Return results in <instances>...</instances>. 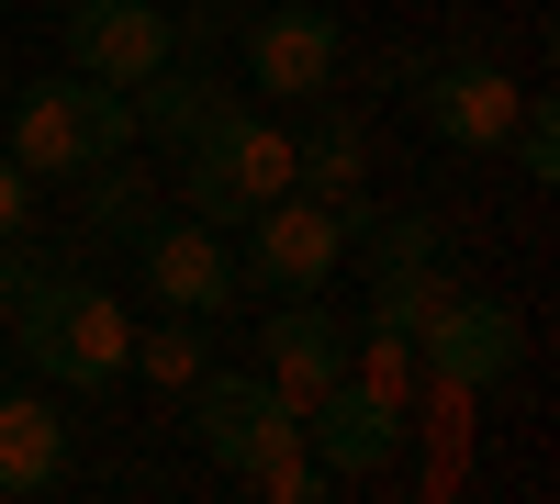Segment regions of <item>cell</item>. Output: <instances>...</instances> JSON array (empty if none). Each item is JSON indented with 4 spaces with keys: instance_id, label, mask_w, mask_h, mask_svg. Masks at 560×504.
Returning a JSON list of instances; mask_svg holds the SVG:
<instances>
[{
    "instance_id": "1",
    "label": "cell",
    "mask_w": 560,
    "mask_h": 504,
    "mask_svg": "<svg viewBox=\"0 0 560 504\" xmlns=\"http://www.w3.org/2000/svg\"><path fill=\"white\" fill-rule=\"evenodd\" d=\"M292 191V134H280L258 102H224L191 146H179V213H202V224H236L258 213V202H280Z\"/></svg>"
},
{
    "instance_id": "2",
    "label": "cell",
    "mask_w": 560,
    "mask_h": 504,
    "mask_svg": "<svg viewBox=\"0 0 560 504\" xmlns=\"http://www.w3.org/2000/svg\"><path fill=\"white\" fill-rule=\"evenodd\" d=\"M12 348H23L57 392H113V382H124V348H135V314H124L102 281L57 269V281L12 314Z\"/></svg>"
},
{
    "instance_id": "3",
    "label": "cell",
    "mask_w": 560,
    "mask_h": 504,
    "mask_svg": "<svg viewBox=\"0 0 560 504\" xmlns=\"http://www.w3.org/2000/svg\"><path fill=\"white\" fill-rule=\"evenodd\" d=\"M124 146H135V90H113V79L57 68V79H34L12 102V157L34 179H79V168H102Z\"/></svg>"
},
{
    "instance_id": "4",
    "label": "cell",
    "mask_w": 560,
    "mask_h": 504,
    "mask_svg": "<svg viewBox=\"0 0 560 504\" xmlns=\"http://www.w3.org/2000/svg\"><path fill=\"white\" fill-rule=\"evenodd\" d=\"M179 403H191L202 460H213V471H236V482H247L258 460H280V448H303V403L280 392L269 371H224V359H213V371L179 392Z\"/></svg>"
},
{
    "instance_id": "5",
    "label": "cell",
    "mask_w": 560,
    "mask_h": 504,
    "mask_svg": "<svg viewBox=\"0 0 560 504\" xmlns=\"http://www.w3.org/2000/svg\"><path fill=\"white\" fill-rule=\"evenodd\" d=\"M303 448L325 482H382L404 460V392L370 371H337L325 392H303Z\"/></svg>"
},
{
    "instance_id": "6",
    "label": "cell",
    "mask_w": 560,
    "mask_h": 504,
    "mask_svg": "<svg viewBox=\"0 0 560 504\" xmlns=\"http://www.w3.org/2000/svg\"><path fill=\"white\" fill-rule=\"evenodd\" d=\"M236 68H247L258 102H314V90H337L348 34H337V12H325V0H269V12H247Z\"/></svg>"
},
{
    "instance_id": "7",
    "label": "cell",
    "mask_w": 560,
    "mask_h": 504,
    "mask_svg": "<svg viewBox=\"0 0 560 504\" xmlns=\"http://www.w3.org/2000/svg\"><path fill=\"white\" fill-rule=\"evenodd\" d=\"M236 269H247V292H325V281H337V269H348V236H337V213H325L314 191H280V202H258L247 224H236Z\"/></svg>"
},
{
    "instance_id": "8",
    "label": "cell",
    "mask_w": 560,
    "mask_h": 504,
    "mask_svg": "<svg viewBox=\"0 0 560 504\" xmlns=\"http://www.w3.org/2000/svg\"><path fill=\"white\" fill-rule=\"evenodd\" d=\"M516 359H527V326L493 292H438L427 326H415V371H438L448 392H493Z\"/></svg>"
},
{
    "instance_id": "9",
    "label": "cell",
    "mask_w": 560,
    "mask_h": 504,
    "mask_svg": "<svg viewBox=\"0 0 560 504\" xmlns=\"http://www.w3.org/2000/svg\"><path fill=\"white\" fill-rule=\"evenodd\" d=\"M135 281H147V303H168V314H224L247 292V269H236V247H224V224L158 213L147 236H135Z\"/></svg>"
},
{
    "instance_id": "10",
    "label": "cell",
    "mask_w": 560,
    "mask_h": 504,
    "mask_svg": "<svg viewBox=\"0 0 560 504\" xmlns=\"http://www.w3.org/2000/svg\"><path fill=\"white\" fill-rule=\"evenodd\" d=\"M168 57H179V23L158 12V0H68V68L79 79L135 90L147 68H168Z\"/></svg>"
},
{
    "instance_id": "11",
    "label": "cell",
    "mask_w": 560,
    "mask_h": 504,
    "mask_svg": "<svg viewBox=\"0 0 560 504\" xmlns=\"http://www.w3.org/2000/svg\"><path fill=\"white\" fill-rule=\"evenodd\" d=\"M415 102H427L438 146H459V157H504V124H516V102H527V90L504 79L493 57H427Z\"/></svg>"
},
{
    "instance_id": "12",
    "label": "cell",
    "mask_w": 560,
    "mask_h": 504,
    "mask_svg": "<svg viewBox=\"0 0 560 504\" xmlns=\"http://www.w3.org/2000/svg\"><path fill=\"white\" fill-rule=\"evenodd\" d=\"M258 371L292 392V403L325 392V382L348 371V326L325 314V292H280V303H269V326H258Z\"/></svg>"
},
{
    "instance_id": "13",
    "label": "cell",
    "mask_w": 560,
    "mask_h": 504,
    "mask_svg": "<svg viewBox=\"0 0 560 504\" xmlns=\"http://www.w3.org/2000/svg\"><path fill=\"white\" fill-rule=\"evenodd\" d=\"M303 124H280L292 134V191H314V202H337V191H359L370 179V124L337 102V90H314V102H292Z\"/></svg>"
},
{
    "instance_id": "14",
    "label": "cell",
    "mask_w": 560,
    "mask_h": 504,
    "mask_svg": "<svg viewBox=\"0 0 560 504\" xmlns=\"http://www.w3.org/2000/svg\"><path fill=\"white\" fill-rule=\"evenodd\" d=\"M213 113H224V79H213V68H179V57H168V68L135 79V134H147V146H168V157L191 146Z\"/></svg>"
},
{
    "instance_id": "15",
    "label": "cell",
    "mask_w": 560,
    "mask_h": 504,
    "mask_svg": "<svg viewBox=\"0 0 560 504\" xmlns=\"http://www.w3.org/2000/svg\"><path fill=\"white\" fill-rule=\"evenodd\" d=\"M68 471V426L45 392H0V493H45Z\"/></svg>"
},
{
    "instance_id": "16",
    "label": "cell",
    "mask_w": 560,
    "mask_h": 504,
    "mask_svg": "<svg viewBox=\"0 0 560 504\" xmlns=\"http://www.w3.org/2000/svg\"><path fill=\"white\" fill-rule=\"evenodd\" d=\"M147 224H158V179L135 168V146L102 157V168H79V236H124L135 247Z\"/></svg>"
},
{
    "instance_id": "17",
    "label": "cell",
    "mask_w": 560,
    "mask_h": 504,
    "mask_svg": "<svg viewBox=\"0 0 560 504\" xmlns=\"http://www.w3.org/2000/svg\"><path fill=\"white\" fill-rule=\"evenodd\" d=\"M124 371L158 382V392H191V382L213 371V314H168V303H158V326H135Z\"/></svg>"
},
{
    "instance_id": "18",
    "label": "cell",
    "mask_w": 560,
    "mask_h": 504,
    "mask_svg": "<svg viewBox=\"0 0 560 504\" xmlns=\"http://www.w3.org/2000/svg\"><path fill=\"white\" fill-rule=\"evenodd\" d=\"M348 258L370 269V292H382V281H415V269H438V258H448V236H438V213H382Z\"/></svg>"
},
{
    "instance_id": "19",
    "label": "cell",
    "mask_w": 560,
    "mask_h": 504,
    "mask_svg": "<svg viewBox=\"0 0 560 504\" xmlns=\"http://www.w3.org/2000/svg\"><path fill=\"white\" fill-rule=\"evenodd\" d=\"M504 157H516L527 179H560V113H549V102H516V124H504Z\"/></svg>"
},
{
    "instance_id": "20",
    "label": "cell",
    "mask_w": 560,
    "mask_h": 504,
    "mask_svg": "<svg viewBox=\"0 0 560 504\" xmlns=\"http://www.w3.org/2000/svg\"><path fill=\"white\" fill-rule=\"evenodd\" d=\"M0 236H34V168L0 146Z\"/></svg>"
}]
</instances>
